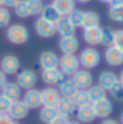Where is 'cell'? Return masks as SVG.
I'll return each mask as SVG.
<instances>
[{
	"instance_id": "1",
	"label": "cell",
	"mask_w": 123,
	"mask_h": 124,
	"mask_svg": "<svg viewBox=\"0 0 123 124\" xmlns=\"http://www.w3.org/2000/svg\"><path fill=\"white\" fill-rule=\"evenodd\" d=\"M5 31V38L9 44L16 46L25 45L31 38V32H29L28 26L21 24V23H13L7 26Z\"/></svg>"
},
{
	"instance_id": "2",
	"label": "cell",
	"mask_w": 123,
	"mask_h": 124,
	"mask_svg": "<svg viewBox=\"0 0 123 124\" xmlns=\"http://www.w3.org/2000/svg\"><path fill=\"white\" fill-rule=\"evenodd\" d=\"M78 60H80V65L82 69L93 70L99 66L102 61V54L95 46H86L85 49L80 50Z\"/></svg>"
},
{
	"instance_id": "3",
	"label": "cell",
	"mask_w": 123,
	"mask_h": 124,
	"mask_svg": "<svg viewBox=\"0 0 123 124\" xmlns=\"http://www.w3.org/2000/svg\"><path fill=\"white\" fill-rule=\"evenodd\" d=\"M58 69L68 77H73L74 73H77L81 69L78 55L75 54H62L58 62Z\"/></svg>"
},
{
	"instance_id": "4",
	"label": "cell",
	"mask_w": 123,
	"mask_h": 124,
	"mask_svg": "<svg viewBox=\"0 0 123 124\" xmlns=\"http://www.w3.org/2000/svg\"><path fill=\"white\" fill-rule=\"evenodd\" d=\"M39 75L33 69H23L16 74V83L20 86L21 90H29V88L36 87Z\"/></svg>"
},
{
	"instance_id": "5",
	"label": "cell",
	"mask_w": 123,
	"mask_h": 124,
	"mask_svg": "<svg viewBox=\"0 0 123 124\" xmlns=\"http://www.w3.org/2000/svg\"><path fill=\"white\" fill-rule=\"evenodd\" d=\"M21 69V61L15 54H5L0 58V70L5 75H16Z\"/></svg>"
},
{
	"instance_id": "6",
	"label": "cell",
	"mask_w": 123,
	"mask_h": 124,
	"mask_svg": "<svg viewBox=\"0 0 123 124\" xmlns=\"http://www.w3.org/2000/svg\"><path fill=\"white\" fill-rule=\"evenodd\" d=\"M40 78L46 86H58L61 82L65 81V79L68 78V75L64 74L58 67H54V69L41 70Z\"/></svg>"
},
{
	"instance_id": "7",
	"label": "cell",
	"mask_w": 123,
	"mask_h": 124,
	"mask_svg": "<svg viewBox=\"0 0 123 124\" xmlns=\"http://www.w3.org/2000/svg\"><path fill=\"white\" fill-rule=\"evenodd\" d=\"M34 33L40 38H52L56 36V26L53 23H49L39 16V19L33 24Z\"/></svg>"
},
{
	"instance_id": "8",
	"label": "cell",
	"mask_w": 123,
	"mask_h": 124,
	"mask_svg": "<svg viewBox=\"0 0 123 124\" xmlns=\"http://www.w3.org/2000/svg\"><path fill=\"white\" fill-rule=\"evenodd\" d=\"M57 45L61 54H77L81 44L77 36L74 34V36H68V37H60Z\"/></svg>"
},
{
	"instance_id": "9",
	"label": "cell",
	"mask_w": 123,
	"mask_h": 124,
	"mask_svg": "<svg viewBox=\"0 0 123 124\" xmlns=\"http://www.w3.org/2000/svg\"><path fill=\"white\" fill-rule=\"evenodd\" d=\"M103 61L110 67H121L123 65V52L114 45L106 46L103 52Z\"/></svg>"
},
{
	"instance_id": "10",
	"label": "cell",
	"mask_w": 123,
	"mask_h": 124,
	"mask_svg": "<svg viewBox=\"0 0 123 124\" xmlns=\"http://www.w3.org/2000/svg\"><path fill=\"white\" fill-rule=\"evenodd\" d=\"M58 62H60V57L53 50H42L37 58V63L41 70L58 67Z\"/></svg>"
},
{
	"instance_id": "11",
	"label": "cell",
	"mask_w": 123,
	"mask_h": 124,
	"mask_svg": "<svg viewBox=\"0 0 123 124\" xmlns=\"http://www.w3.org/2000/svg\"><path fill=\"white\" fill-rule=\"evenodd\" d=\"M61 98L62 96H61L58 88L54 86H46L41 90V102L45 107H57Z\"/></svg>"
},
{
	"instance_id": "12",
	"label": "cell",
	"mask_w": 123,
	"mask_h": 124,
	"mask_svg": "<svg viewBox=\"0 0 123 124\" xmlns=\"http://www.w3.org/2000/svg\"><path fill=\"white\" fill-rule=\"evenodd\" d=\"M72 79L74 81L77 88H82V90H87L94 85V77L91 74V70L82 69V67L77 73H74Z\"/></svg>"
},
{
	"instance_id": "13",
	"label": "cell",
	"mask_w": 123,
	"mask_h": 124,
	"mask_svg": "<svg viewBox=\"0 0 123 124\" xmlns=\"http://www.w3.org/2000/svg\"><path fill=\"white\" fill-rule=\"evenodd\" d=\"M21 100L27 104L29 110H39L42 107V102H41V90L33 87L25 90V93L21 95Z\"/></svg>"
},
{
	"instance_id": "14",
	"label": "cell",
	"mask_w": 123,
	"mask_h": 124,
	"mask_svg": "<svg viewBox=\"0 0 123 124\" xmlns=\"http://www.w3.org/2000/svg\"><path fill=\"white\" fill-rule=\"evenodd\" d=\"M93 108H94L97 119H106L110 117L114 112V104L109 98H105L99 102L93 103Z\"/></svg>"
},
{
	"instance_id": "15",
	"label": "cell",
	"mask_w": 123,
	"mask_h": 124,
	"mask_svg": "<svg viewBox=\"0 0 123 124\" xmlns=\"http://www.w3.org/2000/svg\"><path fill=\"white\" fill-rule=\"evenodd\" d=\"M74 115H75V119H77L80 123H82V124H91L97 119L91 103H87V104H83V106L77 107Z\"/></svg>"
},
{
	"instance_id": "16",
	"label": "cell",
	"mask_w": 123,
	"mask_h": 124,
	"mask_svg": "<svg viewBox=\"0 0 123 124\" xmlns=\"http://www.w3.org/2000/svg\"><path fill=\"white\" fill-rule=\"evenodd\" d=\"M29 111L31 110L27 107V104H25L21 99H19V100H16V102H12V106H11L9 111H8V115H9L13 120L20 122V120L27 119L28 115H29Z\"/></svg>"
},
{
	"instance_id": "17",
	"label": "cell",
	"mask_w": 123,
	"mask_h": 124,
	"mask_svg": "<svg viewBox=\"0 0 123 124\" xmlns=\"http://www.w3.org/2000/svg\"><path fill=\"white\" fill-rule=\"evenodd\" d=\"M54 26H56V34H58L60 37L74 36L75 31H77V28L70 23V20L68 19V16H62L54 24Z\"/></svg>"
},
{
	"instance_id": "18",
	"label": "cell",
	"mask_w": 123,
	"mask_h": 124,
	"mask_svg": "<svg viewBox=\"0 0 123 124\" xmlns=\"http://www.w3.org/2000/svg\"><path fill=\"white\" fill-rule=\"evenodd\" d=\"M101 32H102L101 26L83 29L82 40L85 41V44L87 46H98V45H101Z\"/></svg>"
},
{
	"instance_id": "19",
	"label": "cell",
	"mask_w": 123,
	"mask_h": 124,
	"mask_svg": "<svg viewBox=\"0 0 123 124\" xmlns=\"http://www.w3.org/2000/svg\"><path fill=\"white\" fill-rule=\"evenodd\" d=\"M56 108H57V111H58V115L65 116V117H69L70 119V117L75 114L77 106H75V103L73 102L72 98H64L62 96Z\"/></svg>"
},
{
	"instance_id": "20",
	"label": "cell",
	"mask_w": 123,
	"mask_h": 124,
	"mask_svg": "<svg viewBox=\"0 0 123 124\" xmlns=\"http://www.w3.org/2000/svg\"><path fill=\"white\" fill-rule=\"evenodd\" d=\"M116 81H118L116 73H114L113 70H102L98 75V79H97V85H99L102 88L107 91Z\"/></svg>"
},
{
	"instance_id": "21",
	"label": "cell",
	"mask_w": 123,
	"mask_h": 124,
	"mask_svg": "<svg viewBox=\"0 0 123 124\" xmlns=\"http://www.w3.org/2000/svg\"><path fill=\"white\" fill-rule=\"evenodd\" d=\"M0 94L4 95L5 98H8L9 100H12V102L21 99V88L16 82H12V81L7 82V85L0 90Z\"/></svg>"
},
{
	"instance_id": "22",
	"label": "cell",
	"mask_w": 123,
	"mask_h": 124,
	"mask_svg": "<svg viewBox=\"0 0 123 124\" xmlns=\"http://www.w3.org/2000/svg\"><path fill=\"white\" fill-rule=\"evenodd\" d=\"M101 26V16L98 12L94 11H87L83 15V20H82V29H87V28H97Z\"/></svg>"
},
{
	"instance_id": "23",
	"label": "cell",
	"mask_w": 123,
	"mask_h": 124,
	"mask_svg": "<svg viewBox=\"0 0 123 124\" xmlns=\"http://www.w3.org/2000/svg\"><path fill=\"white\" fill-rule=\"evenodd\" d=\"M52 4L56 7V9L60 12L61 16H68L70 12L75 9V0H53Z\"/></svg>"
},
{
	"instance_id": "24",
	"label": "cell",
	"mask_w": 123,
	"mask_h": 124,
	"mask_svg": "<svg viewBox=\"0 0 123 124\" xmlns=\"http://www.w3.org/2000/svg\"><path fill=\"white\" fill-rule=\"evenodd\" d=\"M57 88L60 91L61 96H64V98H72L74 95V93L77 91V86H75L74 81L72 79V77H68L65 81H62L57 86Z\"/></svg>"
},
{
	"instance_id": "25",
	"label": "cell",
	"mask_w": 123,
	"mask_h": 124,
	"mask_svg": "<svg viewBox=\"0 0 123 124\" xmlns=\"http://www.w3.org/2000/svg\"><path fill=\"white\" fill-rule=\"evenodd\" d=\"M40 17H42L44 20H46V21H49V23H53V24H56V23H57L62 16H61L60 12L56 9L54 5L50 3V4L44 5L42 11H41V13H40Z\"/></svg>"
},
{
	"instance_id": "26",
	"label": "cell",
	"mask_w": 123,
	"mask_h": 124,
	"mask_svg": "<svg viewBox=\"0 0 123 124\" xmlns=\"http://www.w3.org/2000/svg\"><path fill=\"white\" fill-rule=\"evenodd\" d=\"M58 116V111L56 107H42L39 111V120L44 124H50L56 117Z\"/></svg>"
},
{
	"instance_id": "27",
	"label": "cell",
	"mask_w": 123,
	"mask_h": 124,
	"mask_svg": "<svg viewBox=\"0 0 123 124\" xmlns=\"http://www.w3.org/2000/svg\"><path fill=\"white\" fill-rule=\"evenodd\" d=\"M87 93H89V99L91 104L107 98V91L105 88H102L99 85H93L90 88H87Z\"/></svg>"
},
{
	"instance_id": "28",
	"label": "cell",
	"mask_w": 123,
	"mask_h": 124,
	"mask_svg": "<svg viewBox=\"0 0 123 124\" xmlns=\"http://www.w3.org/2000/svg\"><path fill=\"white\" fill-rule=\"evenodd\" d=\"M13 13L16 17H19V19H21V20L29 19V17H31V12H29L27 0H20V1L13 7Z\"/></svg>"
},
{
	"instance_id": "29",
	"label": "cell",
	"mask_w": 123,
	"mask_h": 124,
	"mask_svg": "<svg viewBox=\"0 0 123 124\" xmlns=\"http://www.w3.org/2000/svg\"><path fill=\"white\" fill-rule=\"evenodd\" d=\"M114 37H115V29H113L111 26H105L102 28L101 32V45L106 46L113 45L114 42Z\"/></svg>"
},
{
	"instance_id": "30",
	"label": "cell",
	"mask_w": 123,
	"mask_h": 124,
	"mask_svg": "<svg viewBox=\"0 0 123 124\" xmlns=\"http://www.w3.org/2000/svg\"><path fill=\"white\" fill-rule=\"evenodd\" d=\"M72 99H73V102L75 103V106H77V107L90 103L89 93H87V90H82V88H77V91H75L74 95L72 96Z\"/></svg>"
},
{
	"instance_id": "31",
	"label": "cell",
	"mask_w": 123,
	"mask_h": 124,
	"mask_svg": "<svg viewBox=\"0 0 123 124\" xmlns=\"http://www.w3.org/2000/svg\"><path fill=\"white\" fill-rule=\"evenodd\" d=\"M11 23H12L11 9L4 5H0V29H5Z\"/></svg>"
},
{
	"instance_id": "32",
	"label": "cell",
	"mask_w": 123,
	"mask_h": 124,
	"mask_svg": "<svg viewBox=\"0 0 123 124\" xmlns=\"http://www.w3.org/2000/svg\"><path fill=\"white\" fill-rule=\"evenodd\" d=\"M107 94H109L114 100H116V102L123 100V86H122L121 82H119V79L107 90Z\"/></svg>"
},
{
	"instance_id": "33",
	"label": "cell",
	"mask_w": 123,
	"mask_h": 124,
	"mask_svg": "<svg viewBox=\"0 0 123 124\" xmlns=\"http://www.w3.org/2000/svg\"><path fill=\"white\" fill-rule=\"evenodd\" d=\"M107 16L113 23L123 24V7H110Z\"/></svg>"
},
{
	"instance_id": "34",
	"label": "cell",
	"mask_w": 123,
	"mask_h": 124,
	"mask_svg": "<svg viewBox=\"0 0 123 124\" xmlns=\"http://www.w3.org/2000/svg\"><path fill=\"white\" fill-rule=\"evenodd\" d=\"M83 15H85V11L75 8L73 12H70V13L68 15V19L70 20V23H72V24L75 26V28H81L82 20H83Z\"/></svg>"
},
{
	"instance_id": "35",
	"label": "cell",
	"mask_w": 123,
	"mask_h": 124,
	"mask_svg": "<svg viewBox=\"0 0 123 124\" xmlns=\"http://www.w3.org/2000/svg\"><path fill=\"white\" fill-rule=\"evenodd\" d=\"M27 4L29 8V12H31V17L40 16L41 11H42L44 5H45L42 0H27Z\"/></svg>"
},
{
	"instance_id": "36",
	"label": "cell",
	"mask_w": 123,
	"mask_h": 124,
	"mask_svg": "<svg viewBox=\"0 0 123 124\" xmlns=\"http://www.w3.org/2000/svg\"><path fill=\"white\" fill-rule=\"evenodd\" d=\"M11 106H12V100L0 94V114H8Z\"/></svg>"
},
{
	"instance_id": "37",
	"label": "cell",
	"mask_w": 123,
	"mask_h": 124,
	"mask_svg": "<svg viewBox=\"0 0 123 124\" xmlns=\"http://www.w3.org/2000/svg\"><path fill=\"white\" fill-rule=\"evenodd\" d=\"M113 45L123 52V29H116L115 31V37H114Z\"/></svg>"
},
{
	"instance_id": "38",
	"label": "cell",
	"mask_w": 123,
	"mask_h": 124,
	"mask_svg": "<svg viewBox=\"0 0 123 124\" xmlns=\"http://www.w3.org/2000/svg\"><path fill=\"white\" fill-rule=\"evenodd\" d=\"M13 119L8 114H0V124H11Z\"/></svg>"
},
{
	"instance_id": "39",
	"label": "cell",
	"mask_w": 123,
	"mask_h": 124,
	"mask_svg": "<svg viewBox=\"0 0 123 124\" xmlns=\"http://www.w3.org/2000/svg\"><path fill=\"white\" fill-rule=\"evenodd\" d=\"M68 123H69V117H65V116L58 115V116L56 117V119L50 124H68Z\"/></svg>"
},
{
	"instance_id": "40",
	"label": "cell",
	"mask_w": 123,
	"mask_h": 124,
	"mask_svg": "<svg viewBox=\"0 0 123 124\" xmlns=\"http://www.w3.org/2000/svg\"><path fill=\"white\" fill-rule=\"evenodd\" d=\"M19 1H20V0H3V5L11 9V8H13Z\"/></svg>"
},
{
	"instance_id": "41",
	"label": "cell",
	"mask_w": 123,
	"mask_h": 124,
	"mask_svg": "<svg viewBox=\"0 0 123 124\" xmlns=\"http://www.w3.org/2000/svg\"><path fill=\"white\" fill-rule=\"evenodd\" d=\"M7 82H8V75H5L4 73L0 70V90L7 85Z\"/></svg>"
},
{
	"instance_id": "42",
	"label": "cell",
	"mask_w": 123,
	"mask_h": 124,
	"mask_svg": "<svg viewBox=\"0 0 123 124\" xmlns=\"http://www.w3.org/2000/svg\"><path fill=\"white\" fill-rule=\"evenodd\" d=\"M101 124H121V123H119V120L113 119V117H106V119H102Z\"/></svg>"
},
{
	"instance_id": "43",
	"label": "cell",
	"mask_w": 123,
	"mask_h": 124,
	"mask_svg": "<svg viewBox=\"0 0 123 124\" xmlns=\"http://www.w3.org/2000/svg\"><path fill=\"white\" fill-rule=\"evenodd\" d=\"M107 4L110 7H123V0H110Z\"/></svg>"
},
{
	"instance_id": "44",
	"label": "cell",
	"mask_w": 123,
	"mask_h": 124,
	"mask_svg": "<svg viewBox=\"0 0 123 124\" xmlns=\"http://www.w3.org/2000/svg\"><path fill=\"white\" fill-rule=\"evenodd\" d=\"M118 79H119V82L122 83V86H123V69L121 70V73L118 74Z\"/></svg>"
},
{
	"instance_id": "45",
	"label": "cell",
	"mask_w": 123,
	"mask_h": 124,
	"mask_svg": "<svg viewBox=\"0 0 123 124\" xmlns=\"http://www.w3.org/2000/svg\"><path fill=\"white\" fill-rule=\"evenodd\" d=\"M77 3H81V4H89L90 1H93V0H75Z\"/></svg>"
},
{
	"instance_id": "46",
	"label": "cell",
	"mask_w": 123,
	"mask_h": 124,
	"mask_svg": "<svg viewBox=\"0 0 123 124\" xmlns=\"http://www.w3.org/2000/svg\"><path fill=\"white\" fill-rule=\"evenodd\" d=\"M68 124H82V123H80L77 119H75V120H70V119H69V123H68Z\"/></svg>"
},
{
	"instance_id": "47",
	"label": "cell",
	"mask_w": 123,
	"mask_h": 124,
	"mask_svg": "<svg viewBox=\"0 0 123 124\" xmlns=\"http://www.w3.org/2000/svg\"><path fill=\"white\" fill-rule=\"evenodd\" d=\"M119 123H121V124H123V111H122L121 116H119Z\"/></svg>"
},
{
	"instance_id": "48",
	"label": "cell",
	"mask_w": 123,
	"mask_h": 124,
	"mask_svg": "<svg viewBox=\"0 0 123 124\" xmlns=\"http://www.w3.org/2000/svg\"><path fill=\"white\" fill-rule=\"evenodd\" d=\"M99 1H101V3H105V4H107V3L110 1V0H99Z\"/></svg>"
},
{
	"instance_id": "49",
	"label": "cell",
	"mask_w": 123,
	"mask_h": 124,
	"mask_svg": "<svg viewBox=\"0 0 123 124\" xmlns=\"http://www.w3.org/2000/svg\"><path fill=\"white\" fill-rule=\"evenodd\" d=\"M11 124H20V123H19V122H17V120H13V122H12V123H11Z\"/></svg>"
},
{
	"instance_id": "50",
	"label": "cell",
	"mask_w": 123,
	"mask_h": 124,
	"mask_svg": "<svg viewBox=\"0 0 123 124\" xmlns=\"http://www.w3.org/2000/svg\"><path fill=\"white\" fill-rule=\"evenodd\" d=\"M0 5H3V0H0Z\"/></svg>"
},
{
	"instance_id": "51",
	"label": "cell",
	"mask_w": 123,
	"mask_h": 124,
	"mask_svg": "<svg viewBox=\"0 0 123 124\" xmlns=\"http://www.w3.org/2000/svg\"><path fill=\"white\" fill-rule=\"evenodd\" d=\"M42 1H44V0H42Z\"/></svg>"
}]
</instances>
